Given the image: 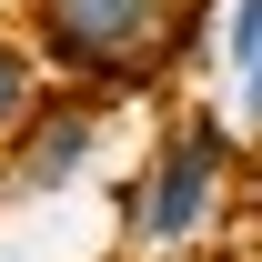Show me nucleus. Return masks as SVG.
<instances>
[{
  "label": "nucleus",
  "mask_w": 262,
  "mask_h": 262,
  "mask_svg": "<svg viewBox=\"0 0 262 262\" xmlns=\"http://www.w3.org/2000/svg\"><path fill=\"white\" fill-rule=\"evenodd\" d=\"M40 10V51L71 81L131 91L171 61V0H31Z\"/></svg>",
  "instance_id": "nucleus-1"
},
{
  "label": "nucleus",
  "mask_w": 262,
  "mask_h": 262,
  "mask_svg": "<svg viewBox=\"0 0 262 262\" xmlns=\"http://www.w3.org/2000/svg\"><path fill=\"white\" fill-rule=\"evenodd\" d=\"M222 171H232L222 121H202V111H192V121L151 151L141 192H131V242H141V252H182V242H202L212 202H222Z\"/></svg>",
  "instance_id": "nucleus-2"
},
{
  "label": "nucleus",
  "mask_w": 262,
  "mask_h": 262,
  "mask_svg": "<svg viewBox=\"0 0 262 262\" xmlns=\"http://www.w3.org/2000/svg\"><path fill=\"white\" fill-rule=\"evenodd\" d=\"M91 162H101V101L91 91H40V111L10 141V182L20 192H71Z\"/></svg>",
  "instance_id": "nucleus-3"
},
{
  "label": "nucleus",
  "mask_w": 262,
  "mask_h": 262,
  "mask_svg": "<svg viewBox=\"0 0 262 262\" xmlns=\"http://www.w3.org/2000/svg\"><path fill=\"white\" fill-rule=\"evenodd\" d=\"M222 71H232V111L262 141V0H232L222 10Z\"/></svg>",
  "instance_id": "nucleus-4"
},
{
  "label": "nucleus",
  "mask_w": 262,
  "mask_h": 262,
  "mask_svg": "<svg viewBox=\"0 0 262 262\" xmlns=\"http://www.w3.org/2000/svg\"><path fill=\"white\" fill-rule=\"evenodd\" d=\"M40 111V51H20V40L0 31V151L20 141V121Z\"/></svg>",
  "instance_id": "nucleus-5"
}]
</instances>
